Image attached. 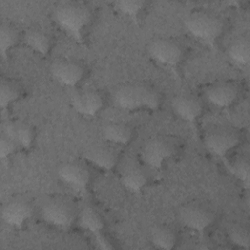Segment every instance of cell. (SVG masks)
Instances as JSON below:
<instances>
[{
  "label": "cell",
  "instance_id": "1",
  "mask_svg": "<svg viewBox=\"0 0 250 250\" xmlns=\"http://www.w3.org/2000/svg\"><path fill=\"white\" fill-rule=\"evenodd\" d=\"M114 104L125 111H153L160 107L162 95L159 90L144 81L123 83L112 94Z\"/></svg>",
  "mask_w": 250,
  "mask_h": 250
},
{
  "label": "cell",
  "instance_id": "2",
  "mask_svg": "<svg viewBox=\"0 0 250 250\" xmlns=\"http://www.w3.org/2000/svg\"><path fill=\"white\" fill-rule=\"evenodd\" d=\"M53 15L57 24L80 43L84 41L94 18L92 8L82 1L61 2L54 8Z\"/></svg>",
  "mask_w": 250,
  "mask_h": 250
},
{
  "label": "cell",
  "instance_id": "3",
  "mask_svg": "<svg viewBox=\"0 0 250 250\" xmlns=\"http://www.w3.org/2000/svg\"><path fill=\"white\" fill-rule=\"evenodd\" d=\"M181 148L179 138L166 134L156 135L145 142L139 158L149 169H161L179 155Z\"/></svg>",
  "mask_w": 250,
  "mask_h": 250
},
{
  "label": "cell",
  "instance_id": "4",
  "mask_svg": "<svg viewBox=\"0 0 250 250\" xmlns=\"http://www.w3.org/2000/svg\"><path fill=\"white\" fill-rule=\"evenodd\" d=\"M185 26L193 37L207 43H213L224 33L226 23L216 12L196 9L187 16Z\"/></svg>",
  "mask_w": 250,
  "mask_h": 250
},
{
  "label": "cell",
  "instance_id": "5",
  "mask_svg": "<svg viewBox=\"0 0 250 250\" xmlns=\"http://www.w3.org/2000/svg\"><path fill=\"white\" fill-rule=\"evenodd\" d=\"M78 213L75 203L64 195L49 197L41 208V215L44 221L62 229L70 228L77 221Z\"/></svg>",
  "mask_w": 250,
  "mask_h": 250
},
{
  "label": "cell",
  "instance_id": "6",
  "mask_svg": "<svg viewBox=\"0 0 250 250\" xmlns=\"http://www.w3.org/2000/svg\"><path fill=\"white\" fill-rule=\"evenodd\" d=\"M241 141V132L230 126L214 127L207 131L203 137L205 147L217 157L228 156L238 147Z\"/></svg>",
  "mask_w": 250,
  "mask_h": 250
},
{
  "label": "cell",
  "instance_id": "7",
  "mask_svg": "<svg viewBox=\"0 0 250 250\" xmlns=\"http://www.w3.org/2000/svg\"><path fill=\"white\" fill-rule=\"evenodd\" d=\"M178 217L186 228L198 233H203L216 220L214 210L207 203L195 200L183 204L178 211Z\"/></svg>",
  "mask_w": 250,
  "mask_h": 250
},
{
  "label": "cell",
  "instance_id": "8",
  "mask_svg": "<svg viewBox=\"0 0 250 250\" xmlns=\"http://www.w3.org/2000/svg\"><path fill=\"white\" fill-rule=\"evenodd\" d=\"M147 53L156 63L166 67H175L183 62L186 48L175 38L158 37L149 42Z\"/></svg>",
  "mask_w": 250,
  "mask_h": 250
},
{
  "label": "cell",
  "instance_id": "9",
  "mask_svg": "<svg viewBox=\"0 0 250 250\" xmlns=\"http://www.w3.org/2000/svg\"><path fill=\"white\" fill-rule=\"evenodd\" d=\"M50 71L53 78L61 85L75 88L86 78L87 66L77 59L61 58L52 62Z\"/></svg>",
  "mask_w": 250,
  "mask_h": 250
},
{
  "label": "cell",
  "instance_id": "10",
  "mask_svg": "<svg viewBox=\"0 0 250 250\" xmlns=\"http://www.w3.org/2000/svg\"><path fill=\"white\" fill-rule=\"evenodd\" d=\"M241 92V85L237 81L220 80L209 84L204 89V96L216 107L227 108L239 100Z\"/></svg>",
  "mask_w": 250,
  "mask_h": 250
},
{
  "label": "cell",
  "instance_id": "11",
  "mask_svg": "<svg viewBox=\"0 0 250 250\" xmlns=\"http://www.w3.org/2000/svg\"><path fill=\"white\" fill-rule=\"evenodd\" d=\"M104 104V95L101 90L96 88L80 89L71 98L72 107L83 116H96L103 110Z\"/></svg>",
  "mask_w": 250,
  "mask_h": 250
},
{
  "label": "cell",
  "instance_id": "12",
  "mask_svg": "<svg viewBox=\"0 0 250 250\" xmlns=\"http://www.w3.org/2000/svg\"><path fill=\"white\" fill-rule=\"evenodd\" d=\"M148 167L140 158L129 159L121 168L120 182L131 192H140L149 181Z\"/></svg>",
  "mask_w": 250,
  "mask_h": 250
},
{
  "label": "cell",
  "instance_id": "13",
  "mask_svg": "<svg viewBox=\"0 0 250 250\" xmlns=\"http://www.w3.org/2000/svg\"><path fill=\"white\" fill-rule=\"evenodd\" d=\"M60 180L70 188L83 191L91 182V172L86 161H68L63 163L58 170Z\"/></svg>",
  "mask_w": 250,
  "mask_h": 250
},
{
  "label": "cell",
  "instance_id": "14",
  "mask_svg": "<svg viewBox=\"0 0 250 250\" xmlns=\"http://www.w3.org/2000/svg\"><path fill=\"white\" fill-rule=\"evenodd\" d=\"M34 207L31 201L22 196L9 199L2 206V219L6 224L14 228L22 227L33 215Z\"/></svg>",
  "mask_w": 250,
  "mask_h": 250
},
{
  "label": "cell",
  "instance_id": "15",
  "mask_svg": "<svg viewBox=\"0 0 250 250\" xmlns=\"http://www.w3.org/2000/svg\"><path fill=\"white\" fill-rule=\"evenodd\" d=\"M171 107L175 114L187 122H194L201 117L204 110L202 100L190 93H182L171 101Z\"/></svg>",
  "mask_w": 250,
  "mask_h": 250
},
{
  "label": "cell",
  "instance_id": "16",
  "mask_svg": "<svg viewBox=\"0 0 250 250\" xmlns=\"http://www.w3.org/2000/svg\"><path fill=\"white\" fill-rule=\"evenodd\" d=\"M85 160L101 170L110 171L119 161V151L116 146L104 141V144H99L89 148L85 153Z\"/></svg>",
  "mask_w": 250,
  "mask_h": 250
},
{
  "label": "cell",
  "instance_id": "17",
  "mask_svg": "<svg viewBox=\"0 0 250 250\" xmlns=\"http://www.w3.org/2000/svg\"><path fill=\"white\" fill-rule=\"evenodd\" d=\"M4 134L12 138L20 148L29 149L36 138V131L32 124L24 120H8L4 124Z\"/></svg>",
  "mask_w": 250,
  "mask_h": 250
},
{
  "label": "cell",
  "instance_id": "18",
  "mask_svg": "<svg viewBox=\"0 0 250 250\" xmlns=\"http://www.w3.org/2000/svg\"><path fill=\"white\" fill-rule=\"evenodd\" d=\"M105 142L114 146H126L132 142L135 135L134 127L124 121H108L102 129Z\"/></svg>",
  "mask_w": 250,
  "mask_h": 250
},
{
  "label": "cell",
  "instance_id": "19",
  "mask_svg": "<svg viewBox=\"0 0 250 250\" xmlns=\"http://www.w3.org/2000/svg\"><path fill=\"white\" fill-rule=\"evenodd\" d=\"M24 45L41 56H48L53 48V38L44 29L40 27H29L22 32Z\"/></svg>",
  "mask_w": 250,
  "mask_h": 250
},
{
  "label": "cell",
  "instance_id": "20",
  "mask_svg": "<svg viewBox=\"0 0 250 250\" xmlns=\"http://www.w3.org/2000/svg\"><path fill=\"white\" fill-rule=\"evenodd\" d=\"M150 241L156 248L170 250L176 247L179 237L174 228L165 224H160L151 229Z\"/></svg>",
  "mask_w": 250,
  "mask_h": 250
},
{
  "label": "cell",
  "instance_id": "21",
  "mask_svg": "<svg viewBox=\"0 0 250 250\" xmlns=\"http://www.w3.org/2000/svg\"><path fill=\"white\" fill-rule=\"evenodd\" d=\"M229 58L236 64L244 66L250 61V39L247 34L234 38L228 48Z\"/></svg>",
  "mask_w": 250,
  "mask_h": 250
},
{
  "label": "cell",
  "instance_id": "22",
  "mask_svg": "<svg viewBox=\"0 0 250 250\" xmlns=\"http://www.w3.org/2000/svg\"><path fill=\"white\" fill-rule=\"evenodd\" d=\"M77 222L83 229L93 235L102 232L104 227L102 215L92 206H85L79 211Z\"/></svg>",
  "mask_w": 250,
  "mask_h": 250
},
{
  "label": "cell",
  "instance_id": "23",
  "mask_svg": "<svg viewBox=\"0 0 250 250\" xmlns=\"http://www.w3.org/2000/svg\"><path fill=\"white\" fill-rule=\"evenodd\" d=\"M22 40V33L10 22H3L0 26V53L3 59H7L11 50Z\"/></svg>",
  "mask_w": 250,
  "mask_h": 250
},
{
  "label": "cell",
  "instance_id": "24",
  "mask_svg": "<svg viewBox=\"0 0 250 250\" xmlns=\"http://www.w3.org/2000/svg\"><path fill=\"white\" fill-rule=\"evenodd\" d=\"M23 95L22 85L12 78H2L0 83V106L5 109Z\"/></svg>",
  "mask_w": 250,
  "mask_h": 250
},
{
  "label": "cell",
  "instance_id": "25",
  "mask_svg": "<svg viewBox=\"0 0 250 250\" xmlns=\"http://www.w3.org/2000/svg\"><path fill=\"white\" fill-rule=\"evenodd\" d=\"M228 237L232 244L245 249L249 248L250 231L246 226L242 224H232L228 229Z\"/></svg>",
  "mask_w": 250,
  "mask_h": 250
},
{
  "label": "cell",
  "instance_id": "26",
  "mask_svg": "<svg viewBox=\"0 0 250 250\" xmlns=\"http://www.w3.org/2000/svg\"><path fill=\"white\" fill-rule=\"evenodd\" d=\"M147 3L146 1H137V0H129V1H117L114 2V7L117 11L122 13L125 16H128L134 20L140 17L142 13L146 10Z\"/></svg>",
  "mask_w": 250,
  "mask_h": 250
},
{
  "label": "cell",
  "instance_id": "27",
  "mask_svg": "<svg viewBox=\"0 0 250 250\" xmlns=\"http://www.w3.org/2000/svg\"><path fill=\"white\" fill-rule=\"evenodd\" d=\"M229 170L240 180L246 187L249 185V160L247 157L241 155L234 158L229 163Z\"/></svg>",
  "mask_w": 250,
  "mask_h": 250
},
{
  "label": "cell",
  "instance_id": "28",
  "mask_svg": "<svg viewBox=\"0 0 250 250\" xmlns=\"http://www.w3.org/2000/svg\"><path fill=\"white\" fill-rule=\"evenodd\" d=\"M19 148L20 146L12 138L2 133L0 139V156L2 159H6L13 155Z\"/></svg>",
  "mask_w": 250,
  "mask_h": 250
},
{
  "label": "cell",
  "instance_id": "29",
  "mask_svg": "<svg viewBox=\"0 0 250 250\" xmlns=\"http://www.w3.org/2000/svg\"><path fill=\"white\" fill-rule=\"evenodd\" d=\"M95 236V239H96V242L98 244V246L101 248V249H104V250H109V249H113L114 248V245L113 243L102 232L94 235Z\"/></svg>",
  "mask_w": 250,
  "mask_h": 250
}]
</instances>
